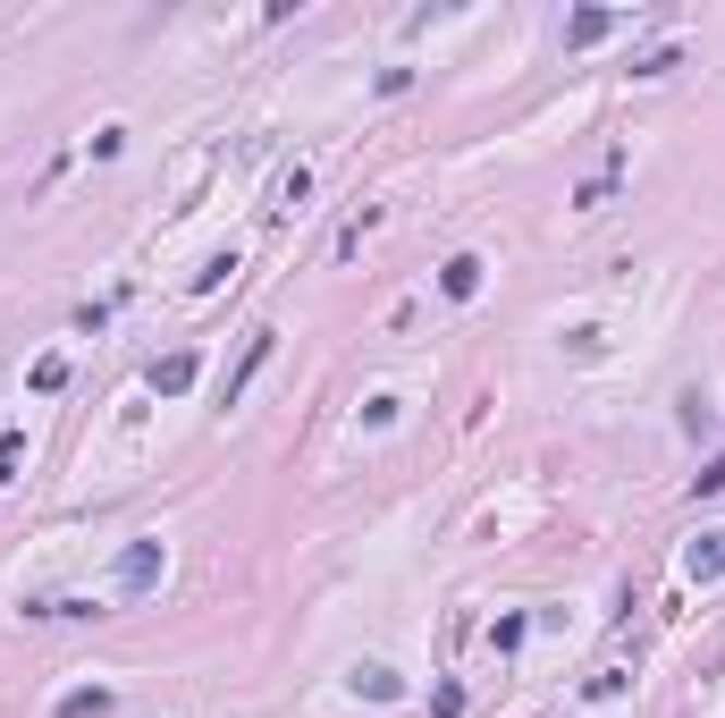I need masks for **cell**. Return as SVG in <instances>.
<instances>
[{"label": "cell", "mask_w": 725, "mask_h": 718, "mask_svg": "<svg viewBox=\"0 0 725 718\" xmlns=\"http://www.w3.org/2000/svg\"><path fill=\"white\" fill-rule=\"evenodd\" d=\"M144 381H153L160 397H186V390H194V356H186V347H178V356H153V372H144Z\"/></svg>", "instance_id": "6da1fadb"}, {"label": "cell", "mask_w": 725, "mask_h": 718, "mask_svg": "<svg viewBox=\"0 0 725 718\" xmlns=\"http://www.w3.org/2000/svg\"><path fill=\"white\" fill-rule=\"evenodd\" d=\"M153 575H160V541H135V550L119 558V584H126V591H144Z\"/></svg>", "instance_id": "7a4b0ae2"}, {"label": "cell", "mask_w": 725, "mask_h": 718, "mask_svg": "<svg viewBox=\"0 0 725 718\" xmlns=\"http://www.w3.org/2000/svg\"><path fill=\"white\" fill-rule=\"evenodd\" d=\"M262 363H270V330H262V338H245V363L228 372V406L245 397V381H253V372H262Z\"/></svg>", "instance_id": "3957f363"}, {"label": "cell", "mask_w": 725, "mask_h": 718, "mask_svg": "<svg viewBox=\"0 0 725 718\" xmlns=\"http://www.w3.org/2000/svg\"><path fill=\"white\" fill-rule=\"evenodd\" d=\"M600 34H616L607 9H573V17H566V43H573V51H582V43H600Z\"/></svg>", "instance_id": "277c9868"}, {"label": "cell", "mask_w": 725, "mask_h": 718, "mask_svg": "<svg viewBox=\"0 0 725 718\" xmlns=\"http://www.w3.org/2000/svg\"><path fill=\"white\" fill-rule=\"evenodd\" d=\"M439 288L456 296V304H464V296H481V262H473V254H456V262L439 271Z\"/></svg>", "instance_id": "5b68a950"}, {"label": "cell", "mask_w": 725, "mask_h": 718, "mask_svg": "<svg viewBox=\"0 0 725 718\" xmlns=\"http://www.w3.org/2000/svg\"><path fill=\"white\" fill-rule=\"evenodd\" d=\"M684 566H692L700 584H709V575H725V532H700V541H692V558H684Z\"/></svg>", "instance_id": "8992f818"}, {"label": "cell", "mask_w": 725, "mask_h": 718, "mask_svg": "<svg viewBox=\"0 0 725 718\" xmlns=\"http://www.w3.org/2000/svg\"><path fill=\"white\" fill-rule=\"evenodd\" d=\"M101 710H110V693H68V702H60V718H101Z\"/></svg>", "instance_id": "52a82bcc"}, {"label": "cell", "mask_w": 725, "mask_h": 718, "mask_svg": "<svg viewBox=\"0 0 725 718\" xmlns=\"http://www.w3.org/2000/svg\"><path fill=\"white\" fill-rule=\"evenodd\" d=\"M692 490H700V499H709V490H725V457H709V465H700V482H692Z\"/></svg>", "instance_id": "ba28073f"}]
</instances>
